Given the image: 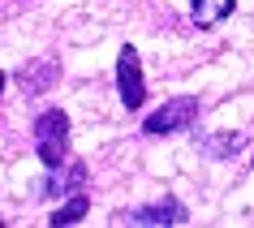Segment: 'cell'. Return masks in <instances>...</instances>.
Masks as SVG:
<instances>
[{"mask_svg":"<svg viewBox=\"0 0 254 228\" xmlns=\"http://www.w3.org/2000/svg\"><path fill=\"white\" fill-rule=\"evenodd\" d=\"M35 151L48 168L69 160V116L61 108H48V112L35 116Z\"/></svg>","mask_w":254,"mask_h":228,"instance_id":"1","label":"cell"},{"mask_svg":"<svg viewBox=\"0 0 254 228\" xmlns=\"http://www.w3.org/2000/svg\"><path fill=\"white\" fill-rule=\"evenodd\" d=\"M194 116H198V99H194V95H177V99H164L147 121H142V134H147V138L181 134V129L194 125Z\"/></svg>","mask_w":254,"mask_h":228,"instance_id":"2","label":"cell"},{"mask_svg":"<svg viewBox=\"0 0 254 228\" xmlns=\"http://www.w3.org/2000/svg\"><path fill=\"white\" fill-rule=\"evenodd\" d=\"M117 95L121 104L129 108V112H138L142 108V99H147V82H142V60H138V48H121L117 56Z\"/></svg>","mask_w":254,"mask_h":228,"instance_id":"3","label":"cell"},{"mask_svg":"<svg viewBox=\"0 0 254 228\" xmlns=\"http://www.w3.org/2000/svg\"><path fill=\"white\" fill-rule=\"evenodd\" d=\"M78 185H86V164L65 160V164L52 168L48 181H39V194L43 198H61V194H78Z\"/></svg>","mask_w":254,"mask_h":228,"instance_id":"4","label":"cell"},{"mask_svg":"<svg viewBox=\"0 0 254 228\" xmlns=\"http://www.w3.org/2000/svg\"><path fill=\"white\" fill-rule=\"evenodd\" d=\"M181 220H186V207L177 198H160L151 207H138V211L121 215V224H181Z\"/></svg>","mask_w":254,"mask_h":228,"instance_id":"5","label":"cell"},{"mask_svg":"<svg viewBox=\"0 0 254 228\" xmlns=\"http://www.w3.org/2000/svg\"><path fill=\"white\" fill-rule=\"evenodd\" d=\"M52 82H56V65L52 60H30V65L17 69V86H22L26 95H43Z\"/></svg>","mask_w":254,"mask_h":228,"instance_id":"6","label":"cell"},{"mask_svg":"<svg viewBox=\"0 0 254 228\" xmlns=\"http://www.w3.org/2000/svg\"><path fill=\"white\" fill-rule=\"evenodd\" d=\"M233 4L237 0H194V26H215V22H224L233 13Z\"/></svg>","mask_w":254,"mask_h":228,"instance_id":"7","label":"cell"},{"mask_svg":"<svg viewBox=\"0 0 254 228\" xmlns=\"http://www.w3.org/2000/svg\"><path fill=\"white\" fill-rule=\"evenodd\" d=\"M246 147V134H211L202 138V151L211 155V160H228V155H237Z\"/></svg>","mask_w":254,"mask_h":228,"instance_id":"8","label":"cell"},{"mask_svg":"<svg viewBox=\"0 0 254 228\" xmlns=\"http://www.w3.org/2000/svg\"><path fill=\"white\" fill-rule=\"evenodd\" d=\"M86 207H91V198H86V194H73V198H69L65 207H56V215H52V220H48V224H52V228H65V224H78L82 215H86Z\"/></svg>","mask_w":254,"mask_h":228,"instance_id":"9","label":"cell"},{"mask_svg":"<svg viewBox=\"0 0 254 228\" xmlns=\"http://www.w3.org/2000/svg\"><path fill=\"white\" fill-rule=\"evenodd\" d=\"M0 91H4V69H0Z\"/></svg>","mask_w":254,"mask_h":228,"instance_id":"10","label":"cell"}]
</instances>
